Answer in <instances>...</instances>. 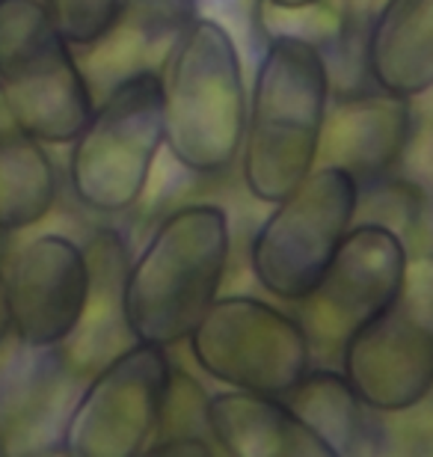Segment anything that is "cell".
Wrapping results in <instances>:
<instances>
[{"instance_id": "obj_1", "label": "cell", "mask_w": 433, "mask_h": 457, "mask_svg": "<svg viewBox=\"0 0 433 457\" xmlns=\"http://www.w3.org/2000/svg\"><path fill=\"white\" fill-rule=\"evenodd\" d=\"M329 89V66L318 45L297 36L267 39L237 154L244 187L255 203H279L318 167Z\"/></svg>"}, {"instance_id": "obj_2", "label": "cell", "mask_w": 433, "mask_h": 457, "mask_svg": "<svg viewBox=\"0 0 433 457\" xmlns=\"http://www.w3.org/2000/svg\"><path fill=\"white\" fill-rule=\"evenodd\" d=\"M232 228L214 203H190L154 226L125 273V321L134 342L175 347L220 297Z\"/></svg>"}, {"instance_id": "obj_3", "label": "cell", "mask_w": 433, "mask_h": 457, "mask_svg": "<svg viewBox=\"0 0 433 457\" xmlns=\"http://www.w3.org/2000/svg\"><path fill=\"white\" fill-rule=\"evenodd\" d=\"M163 145L193 176H226L241 154L246 87L241 51L214 18L196 15L158 69Z\"/></svg>"}, {"instance_id": "obj_4", "label": "cell", "mask_w": 433, "mask_h": 457, "mask_svg": "<svg viewBox=\"0 0 433 457\" xmlns=\"http://www.w3.org/2000/svg\"><path fill=\"white\" fill-rule=\"evenodd\" d=\"M69 145V185L80 205L96 214L134 208L163 149L158 71H137L107 87Z\"/></svg>"}, {"instance_id": "obj_5", "label": "cell", "mask_w": 433, "mask_h": 457, "mask_svg": "<svg viewBox=\"0 0 433 457\" xmlns=\"http://www.w3.org/2000/svg\"><path fill=\"white\" fill-rule=\"evenodd\" d=\"M71 48L42 0H0V89L45 145H69L96 104Z\"/></svg>"}, {"instance_id": "obj_6", "label": "cell", "mask_w": 433, "mask_h": 457, "mask_svg": "<svg viewBox=\"0 0 433 457\" xmlns=\"http://www.w3.org/2000/svg\"><path fill=\"white\" fill-rule=\"evenodd\" d=\"M345 378L383 416L416 410L433 392V253L407 262L395 297L345 342Z\"/></svg>"}, {"instance_id": "obj_7", "label": "cell", "mask_w": 433, "mask_h": 457, "mask_svg": "<svg viewBox=\"0 0 433 457\" xmlns=\"http://www.w3.org/2000/svg\"><path fill=\"white\" fill-rule=\"evenodd\" d=\"M356 181L338 167L318 163L271 214L250 241V270L276 300L300 303L318 286L356 214Z\"/></svg>"}, {"instance_id": "obj_8", "label": "cell", "mask_w": 433, "mask_h": 457, "mask_svg": "<svg viewBox=\"0 0 433 457\" xmlns=\"http://www.w3.org/2000/svg\"><path fill=\"white\" fill-rule=\"evenodd\" d=\"M190 356L223 386L288 398L312 369L300 318L250 295H223L187 336Z\"/></svg>"}, {"instance_id": "obj_9", "label": "cell", "mask_w": 433, "mask_h": 457, "mask_svg": "<svg viewBox=\"0 0 433 457\" xmlns=\"http://www.w3.org/2000/svg\"><path fill=\"white\" fill-rule=\"evenodd\" d=\"M172 362L167 347L131 342L92 371L75 395L60 452L71 457L146 454L158 434Z\"/></svg>"}, {"instance_id": "obj_10", "label": "cell", "mask_w": 433, "mask_h": 457, "mask_svg": "<svg viewBox=\"0 0 433 457\" xmlns=\"http://www.w3.org/2000/svg\"><path fill=\"white\" fill-rule=\"evenodd\" d=\"M410 246L392 228L354 223L321 273L318 286L300 300V324L312 353L338 356L345 342L377 315L398 291Z\"/></svg>"}, {"instance_id": "obj_11", "label": "cell", "mask_w": 433, "mask_h": 457, "mask_svg": "<svg viewBox=\"0 0 433 457\" xmlns=\"http://www.w3.org/2000/svg\"><path fill=\"white\" fill-rule=\"evenodd\" d=\"M4 282L12 339L30 347H60L87 303V253L66 235H36L9 259Z\"/></svg>"}, {"instance_id": "obj_12", "label": "cell", "mask_w": 433, "mask_h": 457, "mask_svg": "<svg viewBox=\"0 0 433 457\" xmlns=\"http://www.w3.org/2000/svg\"><path fill=\"white\" fill-rule=\"evenodd\" d=\"M78 380L60 347H30L9 336L0 345V454L60 452Z\"/></svg>"}, {"instance_id": "obj_13", "label": "cell", "mask_w": 433, "mask_h": 457, "mask_svg": "<svg viewBox=\"0 0 433 457\" xmlns=\"http://www.w3.org/2000/svg\"><path fill=\"white\" fill-rule=\"evenodd\" d=\"M412 137V98L374 87L338 93L327 104L318 163L345 170L356 187L389 176Z\"/></svg>"}, {"instance_id": "obj_14", "label": "cell", "mask_w": 433, "mask_h": 457, "mask_svg": "<svg viewBox=\"0 0 433 457\" xmlns=\"http://www.w3.org/2000/svg\"><path fill=\"white\" fill-rule=\"evenodd\" d=\"M89 264L87 303L78 327L60 345L62 360L78 378H89L110 356L134 342L125 321V273L131 264L125 237L116 228H96L84 244Z\"/></svg>"}, {"instance_id": "obj_15", "label": "cell", "mask_w": 433, "mask_h": 457, "mask_svg": "<svg viewBox=\"0 0 433 457\" xmlns=\"http://www.w3.org/2000/svg\"><path fill=\"white\" fill-rule=\"evenodd\" d=\"M365 78L386 93L433 89V0H377L362 42Z\"/></svg>"}, {"instance_id": "obj_16", "label": "cell", "mask_w": 433, "mask_h": 457, "mask_svg": "<svg viewBox=\"0 0 433 457\" xmlns=\"http://www.w3.org/2000/svg\"><path fill=\"white\" fill-rule=\"evenodd\" d=\"M208 436L232 457H333V452L291 413L288 401L246 389L208 398Z\"/></svg>"}, {"instance_id": "obj_17", "label": "cell", "mask_w": 433, "mask_h": 457, "mask_svg": "<svg viewBox=\"0 0 433 457\" xmlns=\"http://www.w3.org/2000/svg\"><path fill=\"white\" fill-rule=\"evenodd\" d=\"M199 0H122L110 30L89 45L87 80L113 87L137 71H158L181 30L199 15Z\"/></svg>"}, {"instance_id": "obj_18", "label": "cell", "mask_w": 433, "mask_h": 457, "mask_svg": "<svg viewBox=\"0 0 433 457\" xmlns=\"http://www.w3.org/2000/svg\"><path fill=\"white\" fill-rule=\"evenodd\" d=\"M288 407L333 452V457H365L383 452V413L359 395L345 371L309 369L306 378L288 392Z\"/></svg>"}, {"instance_id": "obj_19", "label": "cell", "mask_w": 433, "mask_h": 457, "mask_svg": "<svg viewBox=\"0 0 433 457\" xmlns=\"http://www.w3.org/2000/svg\"><path fill=\"white\" fill-rule=\"evenodd\" d=\"M60 176L45 143L0 89V232H24L51 214Z\"/></svg>"}, {"instance_id": "obj_20", "label": "cell", "mask_w": 433, "mask_h": 457, "mask_svg": "<svg viewBox=\"0 0 433 457\" xmlns=\"http://www.w3.org/2000/svg\"><path fill=\"white\" fill-rule=\"evenodd\" d=\"M419 212H421L419 190L412 187L410 181L392 179V172H389V176L374 179L359 187L354 223L386 226L410 246V232L419 223Z\"/></svg>"}, {"instance_id": "obj_21", "label": "cell", "mask_w": 433, "mask_h": 457, "mask_svg": "<svg viewBox=\"0 0 433 457\" xmlns=\"http://www.w3.org/2000/svg\"><path fill=\"white\" fill-rule=\"evenodd\" d=\"M205 407L208 395L202 392L199 383L190 380L181 369H172L154 440H163V436H208Z\"/></svg>"}, {"instance_id": "obj_22", "label": "cell", "mask_w": 433, "mask_h": 457, "mask_svg": "<svg viewBox=\"0 0 433 457\" xmlns=\"http://www.w3.org/2000/svg\"><path fill=\"white\" fill-rule=\"evenodd\" d=\"M119 4L122 0H42L51 21L75 48H89L110 30Z\"/></svg>"}, {"instance_id": "obj_23", "label": "cell", "mask_w": 433, "mask_h": 457, "mask_svg": "<svg viewBox=\"0 0 433 457\" xmlns=\"http://www.w3.org/2000/svg\"><path fill=\"white\" fill-rule=\"evenodd\" d=\"M217 452V445L208 436H163L154 440L146 454H187V457H211Z\"/></svg>"}, {"instance_id": "obj_24", "label": "cell", "mask_w": 433, "mask_h": 457, "mask_svg": "<svg viewBox=\"0 0 433 457\" xmlns=\"http://www.w3.org/2000/svg\"><path fill=\"white\" fill-rule=\"evenodd\" d=\"M12 336V321H9V303H6V282L4 270H0V345Z\"/></svg>"}, {"instance_id": "obj_25", "label": "cell", "mask_w": 433, "mask_h": 457, "mask_svg": "<svg viewBox=\"0 0 433 457\" xmlns=\"http://www.w3.org/2000/svg\"><path fill=\"white\" fill-rule=\"evenodd\" d=\"M271 4H276V6H288V9H294V6H309V4H321V0H271Z\"/></svg>"}]
</instances>
